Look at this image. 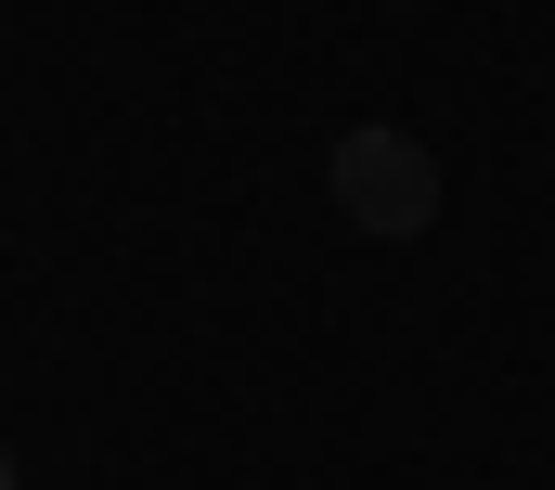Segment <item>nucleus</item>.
<instances>
[{
	"label": "nucleus",
	"instance_id": "obj_1",
	"mask_svg": "<svg viewBox=\"0 0 555 490\" xmlns=\"http://www.w3.org/2000/svg\"><path fill=\"white\" fill-rule=\"evenodd\" d=\"M323 181H336V207L362 220V233L414 245L426 220H439V155H426L414 129H349L336 155H323Z\"/></svg>",
	"mask_w": 555,
	"mask_h": 490
},
{
	"label": "nucleus",
	"instance_id": "obj_2",
	"mask_svg": "<svg viewBox=\"0 0 555 490\" xmlns=\"http://www.w3.org/2000/svg\"><path fill=\"white\" fill-rule=\"evenodd\" d=\"M0 490H26V478H13V452H0Z\"/></svg>",
	"mask_w": 555,
	"mask_h": 490
}]
</instances>
